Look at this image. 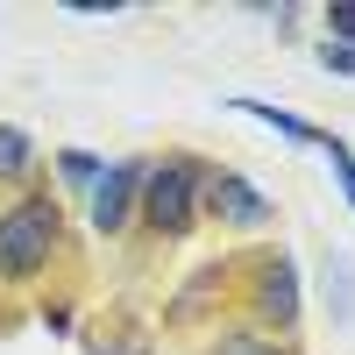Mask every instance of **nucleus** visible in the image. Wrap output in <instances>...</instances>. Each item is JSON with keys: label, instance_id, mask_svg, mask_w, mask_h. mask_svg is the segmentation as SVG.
<instances>
[{"label": "nucleus", "instance_id": "1", "mask_svg": "<svg viewBox=\"0 0 355 355\" xmlns=\"http://www.w3.org/2000/svg\"><path fill=\"white\" fill-rule=\"evenodd\" d=\"M57 199L50 192H28V199H15L8 214H0V284H28L50 263V249H57Z\"/></svg>", "mask_w": 355, "mask_h": 355}, {"label": "nucleus", "instance_id": "2", "mask_svg": "<svg viewBox=\"0 0 355 355\" xmlns=\"http://www.w3.org/2000/svg\"><path fill=\"white\" fill-rule=\"evenodd\" d=\"M199 185H206L199 157H164V164H150V178H142V220H150L164 242L192 234V220H199Z\"/></svg>", "mask_w": 355, "mask_h": 355}, {"label": "nucleus", "instance_id": "3", "mask_svg": "<svg viewBox=\"0 0 355 355\" xmlns=\"http://www.w3.org/2000/svg\"><path fill=\"white\" fill-rule=\"evenodd\" d=\"M142 178H150L142 157L107 164V178L93 185V227H100V234H121V227H128V206H135V192H142Z\"/></svg>", "mask_w": 355, "mask_h": 355}, {"label": "nucleus", "instance_id": "4", "mask_svg": "<svg viewBox=\"0 0 355 355\" xmlns=\"http://www.w3.org/2000/svg\"><path fill=\"white\" fill-rule=\"evenodd\" d=\"M256 313L277 320V327L299 320V270H291V256H263V270H256Z\"/></svg>", "mask_w": 355, "mask_h": 355}, {"label": "nucleus", "instance_id": "5", "mask_svg": "<svg viewBox=\"0 0 355 355\" xmlns=\"http://www.w3.org/2000/svg\"><path fill=\"white\" fill-rule=\"evenodd\" d=\"M206 199H214V214H220L227 227H270V199H263L256 185H242L234 171L206 178Z\"/></svg>", "mask_w": 355, "mask_h": 355}, {"label": "nucleus", "instance_id": "6", "mask_svg": "<svg viewBox=\"0 0 355 355\" xmlns=\"http://www.w3.org/2000/svg\"><path fill=\"white\" fill-rule=\"evenodd\" d=\"M227 107H242V114H256V121H270L284 142H320V150L334 142V135H320L313 121H299V114H277V107H263V100H227Z\"/></svg>", "mask_w": 355, "mask_h": 355}, {"label": "nucleus", "instance_id": "7", "mask_svg": "<svg viewBox=\"0 0 355 355\" xmlns=\"http://www.w3.org/2000/svg\"><path fill=\"white\" fill-rule=\"evenodd\" d=\"M28 164H36V142L21 128H0V178H28Z\"/></svg>", "mask_w": 355, "mask_h": 355}, {"label": "nucleus", "instance_id": "8", "mask_svg": "<svg viewBox=\"0 0 355 355\" xmlns=\"http://www.w3.org/2000/svg\"><path fill=\"white\" fill-rule=\"evenodd\" d=\"M57 171H64L71 185H100V157H93V150H64V157H57Z\"/></svg>", "mask_w": 355, "mask_h": 355}, {"label": "nucleus", "instance_id": "9", "mask_svg": "<svg viewBox=\"0 0 355 355\" xmlns=\"http://www.w3.org/2000/svg\"><path fill=\"white\" fill-rule=\"evenodd\" d=\"M214 355H277L270 341H263V334H220V348Z\"/></svg>", "mask_w": 355, "mask_h": 355}, {"label": "nucleus", "instance_id": "10", "mask_svg": "<svg viewBox=\"0 0 355 355\" xmlns=\"http://www.w3.org/2000/svg\"><path fill=\"white\" fill-rule=\"evenodd\" d=\"M320 64L341 71V78H355V43H327V50H320Z\"/></svg>", "mask_w": 355, "mask_h": 355}, {"label": "nucleus", "instance_id": "11", "mask_svg": "<svg viewBox=\"0 0 355 355\" xmlns=\"http://www.w3.org/2000/svg\"><path fill=\"white\" fill-rule=\"evenodd\" d=\"M334 36H348L355 43V0H341V8H327V43Z\"/></svg>", "mask_w": 355, "mask_h": 355}, {"label": "nucleus", "instance_id": "12", "mask_svg": "<svg viewBox=\"0 0 355 355\" xmlns=\"http://www.w3.org/2000/svg\"><path fill=\"white\" fill-rule=\"evenodd\" d=\"M348 199H355V192H348Z\"/></svg>", "mask_w": 355, "mask_h": 355}]
</instances>
